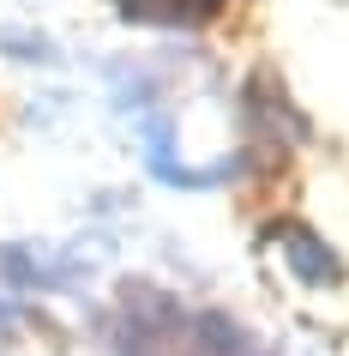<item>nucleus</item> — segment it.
<instances>
[{"instance_id":"1","label":"nucleus","mask_w":349,"mask_h":356,"mask_svg":"<svg viewBox=\"0 0 349 356\" xmlns=\"http://www.w3.org/2000/svg\"><path fill=\"white\" fill-rule=\"evenodd\" d=\"M271 242L283 248V260H289V272L301 284H313V290H331V284L343 278V266H337V254H331L313 229H301V224H277L271 229Z\"/></svg>"},{"instance_id":"2","label":"nucleus","mask_w":349,"mask_h":356,"mask_svg":"<svg viewBox=\"0 0 349 356\" xmlns=\"http://www.w3.org/2000/svg\"><path fill=\"white\" fill-rule=\"evenodd\" d=\"M127 19H151V24H199L217 13V0H114Z\"/></svg>"},{"instance_id":"3","label":"nucleus","mask_w":349,"mask_h":356,"mask_svg":"<svg viewBox=\"0 0 349 356\" xmlns=\"http://www.w3.org/2000/svg\"><path fill=\"white\" fill-rule=\"evenodd\" d=\"M0 278H12L19 290H60V272H49V266H37V254L31 248H0Z\"/></svg>"},{"instance_id":"4","label":"nucleus","mask_w":349,"mask_h":356,"mask_svg":"<svg viewBox=\"0 0 349 356\" xmlns=\"http://www.w3.org/2000/svg\"><path fill=\"white\" fill-rule=\"evenodd\" d=\"M0 49L19 60H55V42H37L31 31H0Z\"/></svg>"},{"instance_id":"5","label":"nucleus","mask_w":349,"mask_h":356,"mask_svg":"<svg viewBox=\"0 0 349 356\" xmlns=\"http://www.w3.org/2000/svg\"><path fill=\"white\" fill-rule=\"evenodd\" d=\"M0 320H6V302H0Z\"/></svg>"}]
</instances>
